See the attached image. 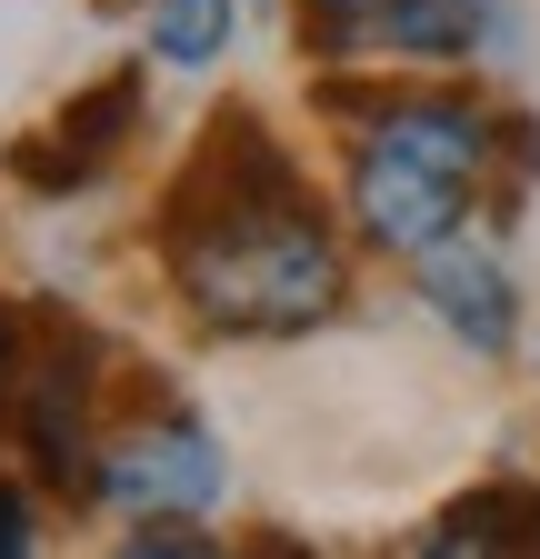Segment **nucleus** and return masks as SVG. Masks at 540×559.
Masks as SVG:
<instances>
[{"label":"nucleus","mask_w":540,"mask_h":559,"mask_svg":"<svg viewBox=\"0 0 540 559\" xmlns=\"http://www.w3.org/2000/svg\"><path fill=\"white\" fill-rule=\"evenodd\" d=\"M361 221H371V240H390V250H431V240L460 230V180L431 170V160H411V151L361 140Z\"/></svg>","instance_id":"1"},{"label":"nucleus","mask_w":540,"mask_h":559,"mask_svg":"<svg viewBox=\"0 0 540 559\" xmlns=\"http://www.w3.org/2000/svg\"><path fill=\"white\" fill-rule=\"evenodd\" d=\"M101 479H110V500H130V510H200L221 489V460H211V440H200L190 419H171V430L120 440Z\"/></svg>","instance_id":"2"},{"label":"nucleus","mask_w":540,"mask_h":559,"mask_svg":"<svg viewBox=\"0 0 540 559\" xmlns=\"http://www.w3.org/2000/svg\"><path fill=\"white\" fill-rule=\"evenodd\" d=\"M421 290H431V310H441L470 349H510V290H501V260H491V250H470L460 230L431 240V250H421Z\"/></svg>","instance_id":"3"},{"label":"nucleus","mask_w":540,"mask_h":559,"mask_svg":"<svg viewBox=\"0 0 540 559\" xmlns=\"http://www.w3.org/2000/svg\"><path fill=\"white\" fill-rule=\"evenodd\" d=\"M491 31V0H371V50L400 60H470Z\"/></svg>","instance_id":"4"},{"label":"nucleus","mask_w":540,"mask_h":559,"mask_svg":"<svg viewBox=\"0 0 540 559\" xmlns=\"http://www.w3.org/2000/svg\"><path fill=\"white\" fill-rule=\"evenodd\" d=\"M120 120H130V81H110V91L81 100V110H60V151H31L21 170H31V180H81L110 140H120Z\"/></svg>","instance_id":"5"},{"label":"nucleus","mask_w":540,"mask_h":559,"mask_svg":"<svg viewBox=\"0 0 540 559\" xmlns=\"http://www.w3.org/2000/svg\"><path fill=\"white\" fill-rule=\"evenodd\" d=\"M31 450H40L50 479H81V380H71V360L40 370V390H31Z\"/></svg>","instance_id":"6"},{"label":"nucleus","mask_w":540,"mask_h":559,"mask_svg":"<svg viewBox=\"0 0 540 559\" xmlns=\"http://www.w3.org/2000/svg\"><path fill=\"white\" fill-rule=\"evenodd\" d=\"M431 549H540V500H520V489H491V500H460L450 530Z\"/></svg>","instance_id":"7"},{"label":"nucleus","mask_w":540,"mask_h":559,"mask_svg":"<svg viewBox=\"0 0 540 559\" xmlns=\"http://www.w3.org/2000/svg\"><path fill=\"white\" fill-rule=\"evenodd\" d=\"M151 50L200 70V60H221L231 50V0H151Z\"/></svg>","instance_id":"8"},{"label":"nucleus","mask_w":540,"mask_h":559,"mask_svg":"<svg viewBox=\"0 0 540 559\" xmlns=\"http://www.w3.org/2000/svg\"><path fill=\"white\" fill-rule=\"evenodd\" d=\"M11 549H31V510L11 500V489H0V559H11Z\"/></svg>","instance_id":"9"},{"label":"nucleus","mask_w":540,"mask_h":559,"mask_svg":"<svg viewBox=\"0 0 540 559\" xmlns=\"http://www.w3.org/2000/svg\"><path fill=\"white\" fill-rule=\"evenodd\" d=\"M0 360H11V320H0Z\"/></svg>","instance_id":"10"}]
</instances>
